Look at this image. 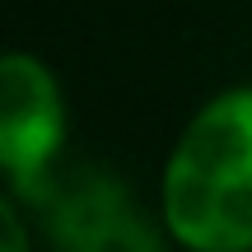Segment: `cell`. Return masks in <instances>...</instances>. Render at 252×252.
Listing matches in <instances>:
<instances>
[{"instance_id":"obj_1","label":"cell","mask_w":252,"mask_h":252,"mask_svg":"<svg viewBox=\"0 0 252 252\" xmlns=\"http://www.w3.org/2000/svg\"><path fill=\"white\" fill-rule=\"evenodd\" d=\"M163 210L196 252L252 248V89L215 98L187 126L168 163Z\"/></svg>"},{"instance_id":"obj_2","label":"cell","mask_w":252,"mask_h":252,"mask_svg":"<svg viewBox=\"0 0 252 252\" xmlns=\"http://www.w3.org/2000/svg\"><path fill=\"white\" fill-rule=\"evenodd\" d=\"M28 196L42 201V215L61 252H163L159 234L122 191V182L94 168L65 173V178L52 168Z\"/></svg>"},{"instance_id":"obj_3","label":"cell","mask_w":252,"mask_h":252,"mask_svg":"<svg viewBox=\"0 0 252 252\" xmlns=\"http://www.w3.org/2000/svg\"><path fill=\"white\" fill-rule=\"evenodd\" d=\"M61 145V94L33 56H5L0 65V163L19 191H33L52 173Z\"/></svg>"},{"instance_id":"obj_4","label":"cell","mask_w":252,"mask_h":252,"mask_svg":"<svg viewBox=\"0 0 252 252\" xmlns=\"http://www.w3.org/2000/svg\"><path fill=\"white\" fill-rule=\"evenodd\" d=\"M0 234H5V252H24V224H19L14 206H0Z\"/></svg>"}]
</instances>
